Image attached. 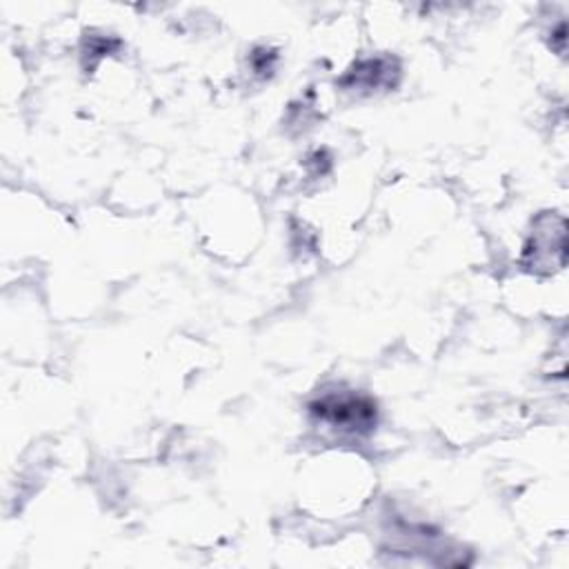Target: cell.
Listing matches in <instances>:
<instances>
[{
	"label": "cell",
	"mask_w": 569,
	"mask_h": 569,
	"mask_svg": "<svg viewBox=\"0 0 569 569\" xmlns=\"http://www.w3.org/2000/svg\"><path fill=\"white\" fill-rule=\"evenodd\" d=\"M311 411L318 413L322 420L331 422L333 427L349 431L369 429L376 416L373 405L356 396H325L311 405Z\"/></svg>",
	"instance_id": "1"
}]
</instances>
